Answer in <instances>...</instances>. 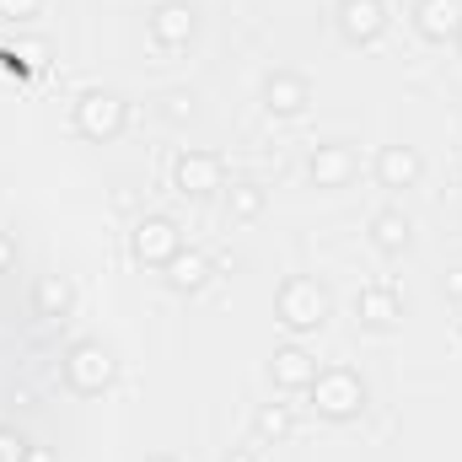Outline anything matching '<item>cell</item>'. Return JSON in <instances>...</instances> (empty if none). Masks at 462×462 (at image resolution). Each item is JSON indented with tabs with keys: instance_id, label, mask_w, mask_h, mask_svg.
I'll return each instance as SVG.
<instances>
[{
	"instance_id": "7a4b0ae2",
	"label": "cell",
	"mask_w": 462,
	"mask_h": 462,
	"mask_svg": "<svg viewBox=\"0 0 462 462\" xmlns=\"http://www.w3.org/2000/svg\"><path fill=\"white\" fill-rule=\"evenodd\" d=\"M307 393H312V409H318L323 420H355V414L365 409V387H360V376L345 371V365L318 371Z\"/></svg>"
},
{
	"instance_id": "603a6c76",
	"label": "cell",
	"mask_w": 462,
	"mask_h": 462,
	"mask_svg": "<svg viewBox=\"0 0 462 462\" xmlns=\"http://www.w3.org/2000/svg\"><path fill=\"white\" fill-rule=\"evenodd\" d=\"M38 5H43V0H0V16H5V22H32Z\"/></svg>"
},
{
	"instance_id": "ac0fdd59",
	"label": "cell",
	"mask_w": 462,
	"mask_h": 462,
	"mask_svg": "<svg viewBox=\"0 0 462 462\" xmlns=\"http://www.w3.org/2000/svg\"><path fill=\"white\" fill-rule=\"evenodd\" d=\"M70 301H76V291H70V280H60V274H49V280L38 285V312H43V318H65V312H70Z\"/></svg>"
},
{
	"instance_id": "ffe728a7",
	"label": "cell",
	"mask_w": 462,
	"mask_h": 462,
	"mask_svg": "<svg viewBox=\"0 0 462 462\" xmlns=\"http://www.w3.org/2000/svg\"><path fill=\"white\" fill-rule=\"evenodd\" d=\"M43 54H49V49L27 38V43H16V49L5 54V65H11V70H43Z\"/></svg>"
},
{
	"instance_id": "cb8c5ba5",
	"label": "cell",
	"mask_w": 462,
	"mask_h": 462,
	"mask_svg": "<svg viewBox=\"0 0 462 462\" xmlns=\"http://www.w3.org/2000/svg\"><path fill=\"white\" fill-rule=\"evenodd\" d=\"M441 291H447V301H462V269H447V280H441Z\"/></svg>"
},
{
	"instance_id": "ba28073f",
	"label": "cell",
	"mask_w": 462,
	"mask_h": 462,
	"mask_svg": "<svg viewBox=\"0 0 462 462\" xmlns=\"http://www.w3.org/2000/svg\"><path fill=\"white\" fill-rule=\"evenodd\" d=\"M414 27L430 43H457L462 38V0H420L414 5Z\"/></svg>"
},
{
	"instance_id": "484cf974",
	"label": "cell",
	"mask_w": 462,
	"mask_h": 462,
	"mask_svg": "<svg viewBox=\"0 0 462 462\" xmlns=\"http://www.w3.org/2000/svg\"><path fill=\"white\" fill-rule=\"evenodd\" d=\"M226 462H258V457H253L247 447H236V452H226Z\"/></svg>"
},
{
	"instance_id": "52a82bcc",
	"label": "cell",
	"mask_w": 462,
	"mask_h": 462,
	"mask_svg": "<svg viewBox=\"0 0 462 462\" xmlns=\"http://www.w3.org/2000/svg\"><path fill=\"white\" fill-rule=\"evenodd\" d=\"M194 27H199V16H194L189 0H162V5L151 11V38H156L162 49H183V43L194 38Z\"/></svg>"
},
{
	"instance_id": "5b68a950",
	"label": "cell",
	"mask_w": 462,
	"mask_h": 462,
	"mask_svg": "<svg viewBox=\"0 0 462 462\" xmlns=\"http://www.w3.org/2000/svg\"><path fill=\"white\" fill-rule=\"evenodd\" d=\"M129 247H134V258L145 269H167L183 253V231H178V221H167V216H145L134 226V236H129Z\"/></svg>"
},
{
	"instance_id": "6da1fadb",
	"label": "cell",
	"mask_w": 462,
	"mask_h": 462,
	"mask_svg": "<svg viewBox=\"0 0 462 462\" xmlns=\"http://www.w3.org/2000/svg\"><path fill=\"white\" fill-rule=\"evenodd\" d=\"M328 291L318 285V280H307V274H291L280 291H274V312H280V323L291 328V334H312V328H323L328 323Z\"/></svg>"
},
{
	"instance_id": "e0dca14e",
	"label": "cell",
	"mask_w": 462,
	"mask_h": 462,
	"mask_svg": "<svg viewBox=\"0 0 462 462\" xmlns=\"http://www.w3.org/2000/svg\"><path fill=\"white\" fill-rule=\"evenodd\" d=\"M263 205H269V194H263V183H253V178H242V183H231V189H226L231 221H258V216H263Z\"/></svg>"
},
{
	"instance_id": "9c48e42d",
	"label": "cell",
	"mask_w": 462,
	"mask_h": 462,
	"mask_svg": "<svg viewBox=\"0 0 462 462\" xmlns=\"http://www.w3.org/2000/svg\"><path fill=\"white\" fill-rule=\"evenodd\" d=\"M425 178V162L414 145H382L376 151V183L382 189H414Z\"/></svg>"
},
{
	"instance_id": "d6986e66",
	"label": "cell",
	"mask_w": 462,
	"mask_h": 462,
	"mask_svg": "<svg viewBox=\"0 0 462 462\" xmlns=\"http://www.w3.org/2000/svg\"><path fill=\"white\" fill-rule=\"evenodd\" d=\"M253 430H258L263 441H285V436H291V409H285V403H263V409L253 414Z\"/></svg>"
},
{
	"instance_id": "7c38bea8",
	"label": "cell",
	"mask_w": 462,
	"mask_h": 462,
	"mask_svg": "<svg viewBox=\"0 0 462 462\" xmlns=\"http://www.w3.org/2000/svg\"><path fill=\"white\" fill-rule=\"evenodd\" d=\"M387 27V5L382 0H339V32L349 43H371Z\"/></svg>"
},
{
	"instance_id": "3957f363",
	"label": "cell",
	"mask_w": 462,
	"mask_h": 462,
	"mask_svg": "<svg viewBox=\"0 0 462 462\" xmlns=\"http://www.w3.org/2000/svg\"><path fill=\"white\" fill-rule=\"evenodd\" d=\"M118 376V360L108 345H97V339H81V345L65 349V382L81 393V398H92V393H103V387H114Z\"/></svg>"
},
{
	"instance_id": "8fae6325",
	"label": "cell",
	"mask_w": 462,
	"mask_h": 462,
	"mask_svg": "<svg viewBox=\"0 0 462 462\" xmlns=\"http://www.w3.org/2000/svg\"><path fill=\"white\" fill-rule=\"evenodd\" d=\"M355 318L382 334V328H398V323H403V301H398L393 285H365V291L355 296Z\"/></svg>"
},
{
	"instance_id": "30bf717a",
	"label": "cell",
	"mask_w": 462,
	"mask_h": 462,
	"mask_svg": "<svg viewBox=\"0 0 462 462\" xmlns=\"http://www.w3.org/2000/svg\"><path fill=\"white\" fill-rule=\"evenodd\" d=\"M355 151H349L345 140H328V145H318L312 151V162H307V172H312V183L318 189H345L349 178H355Z\"/></svg>"
},
{
	"instance_id": "5bb4252c",
	"label": "cell",
	"mask_w": 462,
	"mask_h": 462,
	"mask_svg": "<svg viewBox=\"0 0 462 462\" xmlns=\"http://www.w3.org/2000/svg\"><path fill=\"white\" fill-rule=\"evenodd\" d=\"M307 103H312V87H307L301 76H291V70H274V76L263 81V108H269V114L291 118V114H301Z\"/></svg>"
},
{
	"instance_id": "277c9868",
	"label": "cell",
	"mask_w": 462,
	"mask_h": 462,
	"mask_svg": "<svg viewBox=\"0 0 462 462\" xmlns=\"http://www.w3.org/2000/svg\"><path fill=\"white\" fill-rule=\"evenodd\" d=\"M124 124H129V103H124L118 92L92 87V92L76 97V129H81L87 140H114V134H124Z\"/></svg>"
},
{
	"instance_id": "8992f818",
	"label": "cell",
	"mask_w": 462,
	"mask_h": 462,
	"mask_svg": "<svg viewBox=\"0 0 462 462\" xmlns=\"http://www.w3.org/2000/svg\"><path fill=\"white\" fill-rule=\"evenodd\" d=\"M172 183H178V194H189V199H210L216 189H226V167H221L216 151H183V156L172 162Z\"/></svg>"
},
{
	"instance_id": "83f0119b",
	"label": "cell",
	"mask_w": 462,
	"mask_h": 462,
	"mask_svg": "<svg viewBox=\"0 0 462 462\" xmlns=\"http://www.w3.org/2000/svg\"><path fill=\"white\" fill-rule=\"evenodd\" d=\"M457 43H462V38H457Z\"/></svg>"
},
{
	"instance_id": "4316f807",
	"label": "cell",
	"mask_w": 462,
	"mask_h": 462,
	"mask_svg": "<svg viewBox=\"0 0 462 462\" xmlns=\"http://www.w3.org/2000/svg\"><path fill=\"white\" fill-rule=\"evenodd\" d=\"M145 462H178V457H167V452H162V457H145Z\"/></svg>"
},
{
	"instance_id": "9a60e30c",
	"label": "cell",
	"mask_w": 462,
	"mask_h": 462,
	"mask_svg": "<svg viewBox=\"0 0 462 462\" xmlns=\"http://www.w3.org/2000/svg\"><path fill=\"white\" fill-rule=\"evenodd\" d=\"M210 274H216V258H210V253H194V247H183V253L167 263V285H172V291H183V296L205 291V285H210Z\"/></svg>"
},
{
	"instance_id": "d4e9b609",
	"label": "cell",
	"mask_w": 462,
	"mask_h": 462,
	"mask_svg": "<svg viewBox=\"0 0 462 462\" xmlns=\"http://www.w3.org/2000/svg\"><path fill=\"white\" fill-rule=\"evenodd\" d=\"M11 263H16V242H11V236H5V231H0V274H5V269H11Z\"/></svg>"
},
{
	"instance_id": "4fadbf2b",
	"label": "cell",
	"mask_w": 462,
	"mask_h": 462,
	"mask_svg": "<svg viewBox=\"0 0 462 462\" xmlns=\"http://www.w3.org/2000/svg\"><path fill=\"white\" fill-rule=\"evenodd\" d=\"M269 376H274V387H285V393H307L312 376H318V360H312L301 345H285V349H274Z\"/></svg>"
},
{
	"instance_id": "2e32d148",
	"label": "cell",
	"mask_w": 462,
	"mask_h": 462,
	"mask_svg": "<svg viewBox=\"0 0 462 462\" xmlns=\"http://www.w3.org/2000/svg\"><path fill=\"white\" fill-rule=\"evenodd\" d=\"M371 242H376V253H387V258L409 253V242H414L409 216H403V210H382V216H371Z\"/></svg>"
},
{
	"instance_id": "44dd1931",
	"label": "cell",
	"mask_w": 462,
	"mask_h": 462,
	"mask_svg": "<svg viewBox=\"0 0 462 462\" xmlns=\"http://www.w3.org/2000/svg\"><path fill=\"white\" fill-rule=\"evenodd\" d=\"M162 118L167 124H189L194 118V92H167L162 97Z\"/></svg>"
},
{
	"instance_id": "7402d4cb",
	"label": "cell",
	"mask_w": 462,
	"mask_h": 462,
	"mask_svg": "<svg viewBox=\"0 0 462 462\" xmlns=\"http://www.w3.org/2000/svg\"><path fill=\"white\" fill-rule=\"evenodd\" d=\"M27 452H32V447H27L16 430H5V425H0V462H27Z\"/></svg>"
}]
</instances>
